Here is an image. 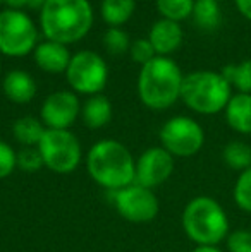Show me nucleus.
<instances>
[{"instance_id":"obj_1","label":"nucleus","mask_w":251,"mask_h":252,"mask_svg":"<svg viewBox=\"0 0 251 252\" xmlns=\"http://www.w3.org/2000/svg\"><path fill=\"white\" fill-rule=\"evenodd\" d=\"M93 24V9L88 0H47L40 10L45 38L62 45L79 41Z\"/></svg>"},{"instance_id":"obj_2","label":"nucleus","mask_w":251,"mask_h":252,"mask_svg":"<svg viewBox=\"0 0 251 252\" xmlns=\"http://www.w3.org/2000/svg\"><path fill=\"white\" fill-rule=\"evenodd\" d=\"M86 170L98 186L114 192L134 184L136 161L122 143L102 139L88 151Z\"/></svg>"},{"instance_id":"obj_3","label":"nucleus","mask_w":251,"mask_h":252,"mask_svg":"<svg viewBox=\"0 0 251 252\" xmlns=\"http://www.w3.org/2000/svg\"><path fill=\"white\" fill-rule=\"evenodd\" d=\"M182 76L178 63L169 57H155L141 67L138 93L143 105L151 110H165L181 98Z\"/></svg>"},{"instance_id":"obj_4","label":"nucleus","mask_w":251,"mask_h":252,"mask_svg":"<svg viewBox=\"0 0 251 252\" xmlns=\"http://www.w3.org/2000/svg\"><path fill=\"white\" fill-rule=\"evenodd\" d=\"M182 228L196 246H218L229 235V218L210 196H196L182 211Z\"/></svg>"},{"instance_id":"obj_5","label":"nucleus","mask_w":251,"mask_h":252,"mask_svg":"<svg viewBox=\"0 0 251 252\" xmlns=\"http://www.w3.org/2000/svg\"><path fill=\"white\" fill-rule=\"evenodd\" d=\"M232 88L222 72L196 70L184 76L181 88V100L193 112L201 115H214L225 110L232 98Z\"/></svg>"},{"instance_id":"obj_6","label":"nucleus","mask_w":251,"mask_h":252,"mask_svg":"<svg viewBox=\"0 0 251 252\" xmlns=\"http://www.w3.org/2000/svg\"><path fill=\"white\" fill-rule=\"evenodd\" d=\"M36 148L43 165L54 173H72L81 163V144L69 129H47Z\"/></svg>"},{"instance_id":"obj_7","label":"nucleus","mask_w":251,"mask_h":252,"mask_svg":"<svg viewBox=\"0 0 251 252\" xmlns=\"http://www.w3.org/2000/svg\"><path fill=\"white\" fill-rule=\"evenodd\" d=\"M38 30L23 10L7 9L0 12V52L9 57H24L35 52Z\"/></svg>"},{"instance_id":"obj_8","label":"nucleus","mask_w":251,"mask_h":252,"mask_svg":"<svg viewBox=\"0 0 251 252\" xmlns=\"http://www.w3.org/2000/svg\"><path fill=\"white\" fill-rule=\"evenodd\" d=\"M67 83L76 93L83 94H100L107 86L108 69L105 60L98 53L83 50L71 57L69 67L66 70Z\"/></svg>"},{"instance_id":"obj_9","label":"nucleus","mask_w":251,"mask_h":252,"mask_svg":"<svg viewBox=\"0 0 251 252\" xmlns=\"http://www.w3.org/2000/svg\"><path fill=\"white\" fill-rule=\"evenodd\" d=\"M160 143L174 158H189L203 148L205 132L191 117H172L162 126Z\"/></svg>"},{"instance_id":"obj_10","label":"nucleus","mask_w":251,"mask_h":252,"mask_svg":"<svg viewBox=\"0 0 251 252\" xmlns=\"http://www.w3.org/2000/svg\"><path fill=\"white\" fill-rule=\"evenodd\" d=\"M112 202H114L119 215L131 223L151 221L160 209L153 189H148V187H143L136 182L124 187V189L114 190Z\"/></svg>"},{"instance_id":"obj_11","label":"nucleus","mask_w":251,"mask_h":252,"mask_svg":"<svg viewBox=\"0 0 251 252\" xmlns=\"http://www.w3.org/2000/svg\"><path fill=\"white\" fill-rule=\"evenodd\" d=\"M174 172V156L164 148H150L143 151L136 161L134 182L148 189L162 186Z\"/></svg>"},{"instance_id":"obj_12","label":"nucleus","mask_w":251,"mask_h":252,"mask_svg":"<svg viewBox=\"0 0 251 252\" xmlns=\"http://www.w3.org/2000/svg\"><path fill=\"white\" fill-rule=\"evenodd\" d=\"M79 112L81 105L76 94L71 91H57L43 101L40 119L47 129L66 130L76 122Z\"/></svg>"},{"instance_id":"obj_13","label":"nucleus","mask_w":251,"mask_h":252,"mask_svg":"<svg viewBox=\"0 0 251 252\" xmlns=\"http://www.w3.org/2000/svg\"><path fill=\"white\" fill-rule=\"evenodd\" d=\"M182 28L179 23L169 19H160L151 26L148 40L158 57H167L174 53L182 43Z\"/></svg>"},{"instance_id":"obj_14","label":"nucleus","mask_w":251,"mask_h":252,"mask_svg":"<svg viewBox=\"0 0 251 252\" xmlns=\"http://www.w3.org/2000/svg\"><path fill=\"white\" fill-rule=\"evenodd\" d=\"M35 60L40 65V69L47 72H66L71 62V53L67 50V45L57 43V41H43L35 48Z\"/></svg>"},{"instance_id":"obj_15","label":"nucleus","mask_w":251,"mask_h":252,"mask_svg":"<svg viewBox=\"0 0 251 252\" xmlns=\"http://www.w3.org/2000/svg\"><path fill=\"white\" fill-rule=\"evenodd\" d=\"M3 93L14 103H30L36 94V83L24 70H12L5 76L2 83Z\"/></svg>"},{"instance_id":"obj_16","label":"nucleus","mask_w":251,"mask_h":252,"mask_svg":"<svg viewBox=\"0 0 251 252\" xmlns=\"http://www.w3.org/2000/svg\"><path fill=\"white\" fill-rule=\"evenodd\" d=\"M225 120L236 132L251 134V94H232L225 106Z\"/></svg>"},{"instance_id":"obj_17","label":"nucleus","mask_w":251,"mask_h":252,"mask_svg":"<svg viewBox=\"0 0 251 252\" xmlns=\"http://www.w3.org/2000/svg\"><path fill=\"white\" fill-rule=\"evenodd\" d=\"M81 115H83V122L90 129H102L110 122L112 105L104 94H95V96L88 98V101L83 105Z\"/></svg>"},{"instance_id":"obj_18","label":"nucleus","mask_w":251,"mask_h":252,"mask_svg":"<svg viewBox=\"0 0 251 252\" xmlns=\"http://www.w3.org/2000/svg\"><path fill=\"white\" fill-rule=\"evenodd\" d=\"M45 130H47V127L43 126V122L31 115L21 117L12 126L14 137L24 148H36L40 144L41 137H43Z\"/></svg>"},{"instance_id":"obj_19","label":"nucleus","mask_w":251,"mask_h":252,"mask_svg":"<svg viewBox=\"0 0 251 252\" xmlns=\"http://www.w3.org/2000/svg\"><path fill=\"white\" fill-rule=\"evenodd\" d=\"M134 9H136L134 0H104L102 17L110 28H119L131 19Z\"/></svg>"},{"instance_id":"obj_20","label":"nucleus","mask_w":251,"mask_h":252,"mask_svg":"<svg viewBox=\"0 0 251 252\" xmlns=\"http://www.w3.org/2000/svg\"><path fill=\"white\" fill-rule=\"evenodd\" d=\"M193 19L201 30H215L220 24V7L215 0H196L193 7Z\"/></svg>"},{"instance_id":"obj_21","label":"nucleus","mask_w":251,"mask_h":252,"mask_svg":"<svg viewBox=\"0 0 251 252\" xmlns=\"http://www.w3.org/2000/svg\"><path fill=\"white\" fill-rule=\"evenodd\" d=\"M225 165L236 172H245L251 166V146L243 141H231L222 151Z\"/></svg>"},{"instance_id":"obj_22","label":"nucleus","mask_w":251,"mask_h":252,"mask_svg":"<svg viewBox=\"0 0 251 252\" xmlns=\"http://www.w3.org/2000/svg\"><path fill=\"white\" fill-rule=\"evenodd\" d=\"M222 76L229 81L231 88H236L239 93L251 94V60L225 65Z\"/></svg>"},{"instance_id":"obj_23","label":"nucleus","mask_w":251,"mask_h":252,"mask_svg":"<svg viewBox=\"0 0 251 252\" xmlns=\"http://www.w3.org/2000/svg\"><path fill=\"white\" fill-rule=\"evenodd\" d=\"M194 0H157V9L162 19L179 23L193 14Z\"/></svg>"},{"instance_id":"obj_24","label":"nucleus","mask_w":251,"mask_h":252,"mask_svg":"<svg viewBox=\"0 0 251 252\" xmlns=\"http://www.w3.org/2000/svg\"><path fill=\"white\" fill-rule=\"evenodd\" d=\"M232 197L239 209H243L245 213H251V166L239 173L234 184Z\"/></svg>"},{"instance_id":"obj_25","label":"nucleus","mask_w":251,"mask_h":252,"mask_svg":"<svg viewBox=\"0 0 251 252\" xmlns=\"http://www.w3.org/2000/svg\"><path fill=\"white\" fill-rule=\"evenodd\" d=\"M104 47L112 55H121V53L129 52L131 48L129 34L126 31H122L121 28H108L107 33L104 34Z\"/></svg>"},{"instance_id":"obj_26","label":"nucleus","mask_w":251,"mask_h":252,"mask_svg":"<svg viewBox=\"0 0 251 252\" xmlns=\"http://www.w3.org/2000/svg\"><path fill=\"white\" fill-rule=\"evenodd\" d=\"M41 166L45 165L38 148H23V150L17 153V168L19 170H23L26 173H35Z\"/></svg>"},{"instance_id":"obj_27","label":"nucleus","mask_w":251,"mask_h":252,"mask_svg":"<svg viewBox=\"0 0 251 252\" xmlns=\"http://www.w3.org/2000/svg\"><path fill=\"white\" fill-rule=\"evenodd\" d=\"M17 168V153L12 146L0 141V180L7 179Z\"/></svg>"},{"instance_id":"obj_28","label":"nucleus","mask_w":251,"mask_h":252,"mask_svg":"<svg viewBox=\"0 0 251 252\" xmlns=\"http://www.w3.org/2000/svg\"><path fill=\"white\" fill-rule=\"evenodd\" d=\"M131 57H133L134 62L141 63V65H144V63H148L150 60H153L155 57H157V53H155L153 47H151L150 40H136L134 43H131Z\"/></svg>"},{"instance_id":"obj_29","label":"nucleus","mask_w":251,"mask_h":252,"mask_svg":"<svg viewBox=\"0 0 251 252\" xmlns=\"http://www.w3.org/2000/svg\"><path fill=\"white\" fill-rule=\"evenodd\" d=\"M229 252H251V232L250 230H236L227 235Z\"/></svg>"},{"instance_id":"obj_30","label":"nucleus","mask_w":251,"mask_h":252,"mask_svg":"<svg viewBox=\"0 0 251 252\" xmlns=\"http://www.w3.org/2000/svg\"><path fill=\"white\" fill-rule=\"evenodd\" d=\"M236 7L241 12V16H245L246 19L251 21V0H234Z\"/></svg>"},{"instance_id":"obj_31","label":"nucleus","mask_w":251,"mask_h":252,"mask_svg":"<svg viewBox=\"0 0 251 252\" xmlns=\"http://www.w3.org/2000/svg\"><path fill=\"white\" fill-rule=\"evenodd\" d=\"M3 2L14 10H19V9H23L24 5H28V0H3Z\"/></svg>"},{"instance_id":"obj_32","label":"nucleus","mask_w":251,"mask_h":252,"mask_svg":"<svg viewBox=\"0 0 251 252\" xmlns=\"http://www.w3.org/2000/svg\"><path fill=\"white\" fill-rule=\"evenodd\" d=\"M193 252H222L217 246H196Z\"/></svg>"},{"instance_id":"obj_33","label":"nucleus","mask_w":251,"mask_h":252,"mask_svg":"<svg viewBox=\"0 0 251 252\" xmlns=\"http://www.w3.org/2000/svg\"><path fill=\"white\" fill-rule=\"evenodd\" d=\"M47 3V0H28V5L31 7V9H40Z\"/></svg>"},{"instance_id":"obj_34","label":"nucleus","mask_w":251,"mask_h":252,"mask_svg":"<svg viewBox=\"0 0 251 252\" xmlns=\"http://www.w3.org/2000/svg\"><path fill=\"white\" fill-rule=\"evenodd\" d=\"M0 69H2V63H0Z\"/></svg>"},{"instance_id":"obj_35","label":"nucleus","mask_w":251,"mask_h":252,"mask_svg":"<svg viewBox=\"0 0 251 252\" xmlns=\"http://www.w3.org/2000/svg\"><path fill=\"white\" fill-rule=\"evenodd\" d=\"M2 2H3V0H0V3H2Z\"/></svg>"},{"instance_id":"obj_36","label":"nucleus","mask_w":251,"mask_h":252,"mask_svg":"<svg viewBox=\"0 0 251 252\" xmlns=\"http://www.w3.org/2000/svg\"><path fill=\"white\" fill-rule=\"evenodd\" d=\"M215 2H218V0H215Z\"/></svg>"}]
</instances>
